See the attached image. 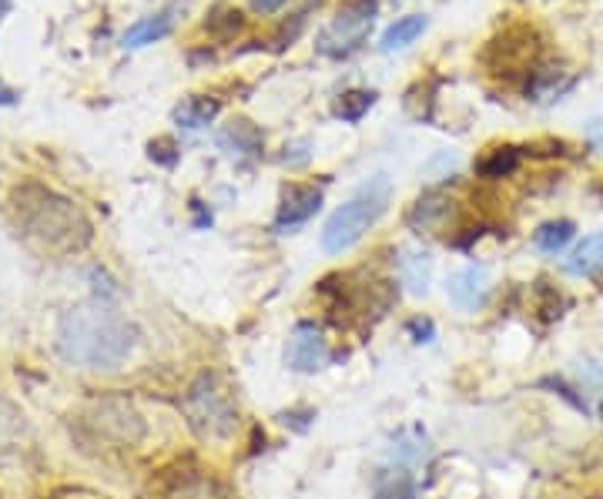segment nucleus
<instances>
[{
	"label": "nucleus",
	"mask_w": 603,
	"mask_h": 499,
	"mask_svg": "<svg viewBox=\"0 0 603 499\" xmlns=\"http://www.w3.org/2000/svg\"><path fill=\"white\" fill-rule=\"evenodd\" d=\"M14 229L44 255H78L91 245L88 214L65 195L44 185H21L11 192Z\"/></svg>",
	"instance_id": "nucleus-1"
},
{
	"label": "nucleus",
	"mask_w": 603,
	"mask_h": 499,
	"mask_svg": "<svg viewBox=\"0 0 603 499\" xmlns=\"http://www.w3.org/2000/svg\"><path fill=\"white\" fill-rule=\"evenodd\" d=\"M58 346L84 369H118L138 346V328L107 302H88L61 318Z\"/></svg>",
	"instance_id": "nucleus-2"
},
{
	"label": "nucleus",
	"mask_w": 603,
	"mask_h": 499,
	"mask_svg": "<svg viewBox=\"0 0 603 499\" xmlns=\"http://www.w3.org/2000/svg\"><path fill=\"white\" fill-rule=\"evenodd\" d=\"M390 195H393V185L386 175H375L369 178L362 188H356V195L333 211V218L325 221L322 229V248L328 255H343L349 252L352 245L362 242V235L375 225L390 205Z\"/></svg>",
	"instance_id": "nucleus-3"
},
{
	"label": "nucleus",
	"mask_w": 603,
	"mask_h": 499,
	"mask_svg": "<svg viewBox=\"0 0 603 499\" xmlns=\"http://www.w3.org/2000/svg\"><path fill=\"white\" fill-rule=\"evenodd\" d=\"M185 419L188 426L201 436V439H214L225 442L235 436L239 429V406L229 393V385L218 379L214 372H201L182 399Z\"/></svg>",
	"instance_id": "nucleus-4"
},
{
	"label": "nucleus",
	"mask_w": 603,
	"mask_h": 499,
	"mask_svg": "<svg viewBox=\"0 0 603 499\" xmlns=\"http://www.w3.org/2000/svg\"><path fill=\"white\" fill-rule=\"evenodd\" d=\"M372 18H375V8L359 0V4H349L346 11H339V18L328 24L315 47L325 58H352V54L366 44L369 37V27H372Z\"/></svg>",
	"instance_id": "nucleus-5"
},
{
	"label": "nucleus",
	"mask_w": 603,
	"mask_h": 499,
	"mask_svg": "<svg viewBox=\"0 0 603 499\" xmlns=\"http://www.w3.org/2000/svg\"><path fill=\"white\" fill-rule=\"evenodd\" d=\"M328 356H333V349H328V339L322 336L312 322H299L292 328L289 346H286L289 369H295V372H318L328 362Z\"/></svg>",
	"instance_id": "nucleus-6"
},
{
	"label": "nucleus",
	"mask_w": 603,
	"mask_h": 499,
	"mask_svg": "<svg viewBox=\"0 0 603 499\" xmlns=\"http://www.w3.org/2000/svg\"><path fill=\"white\" fill-rule=\"evenodd\" d=\"M322 208V188L315 185H286L282 188V201H279V214H276V232H295L305 221L315 218V211Z\"/></svg>",
	"instance_id": "nucleus-7"
},
{
	"label": "nucleus",
	"mask_w": 603,
	"mask_h": 499,
	"mask_svg": "<svg viewBox=\"0 0 603 499\" xmlns=\"http://www.w3.org/2000/svg\"><path fill=\"white\" fill-rule=\"evenodd\" d=\"M450 302L463 312H476L486 305V295H489V271L483 265H466L460 268L456 275H450Z\"/></svg>",
	"instance_id": "nucleus-8"
},
{
	"label": "nucleus",
	"mask_w": 603,
	"mask_h": 499,
	"mask_svg": "<svg viewBox=\"0 0 603 499\" xmlns=\"http://www.w3.org/2000/svg\"><path fill=\"white\" fill-rule=\"evenodd\" d=\"M182 14H185V4H178V0H175V4L161 8L158 14L141 18L138 24H131V27L125 31V37H121V44H125V47H148V44H158V40H164V37H169V34L178 27Z\"/></svg>",
	"instance_id": "nucleus-9"
},
{
	"label": "nucleus",
	"mask_w": 603,
	"mask_h": 499,
	"mask_svg": "<svg viewBox=\"0 0 603 499\" xmlns=\"http://www.w3.org/2000/svg\"><path fill=\"white\" fill-rule=\"evenodd\" d=\"M262 144H265V135L248 118H235L232 125L218 131V148H222L229 158H258Z\"/></svg>",
	"instance_id": "nucleus-10"
},
{
	"label": "nucleus",
	"mask_w": 603,
	"mask_h": 499,
	"mask_svg": "<svg viewBox=\"0 0 603 499\" xmlns=\"http://www.w3.org/2000/svg\"><path fill=\"white\" fill-rule=\"evenodd\" d=\"M573 84H577V74H573L570 68H564V65H543V68H536V71L530 74L526 94H530L533 101L546 104V101L564 97Z\"/></svg>",
	"instance_id": "nucleus-11"
},
{
	"label": "nucleus",
	"mask_w": 603,
	"mask_h": 499,
	"mask_svg": "<svg viewBox=\"0 0 603 499\" xmlns=\"http://www.w3.org/2000/svg\"><path fill=\"white\" fill-rule=\"evenodd\" d=\"M399 282L413 295H426L432 282V258L422 248H403L399 252Z\"/></svg>",
	"instance_id": "nucleus-12"
},
{
	"label": "nucleus",
	"mask_w": 603,
	"mask_h": 499,
	"mask_svg": "<svg viewBox=\"0 0 603 499\" xmlns=\"http://www.w3.org/2000/svg\"><path fill=\"white\" fill-rule=\"evenodd\" d=\"M218 111H222V104H218V97H208V94H192L185 97L178 107H175V125L178 128H188V131H198V128H208Z\"/></svg>",
	"instance_id": "nucleus-13"
},
{
	"label": "nucleus",
	"mask_w": 603,
	"mask_h": 499,
	"mask_svg": "<svg viewBox=\"0 0 603 499\" xmlns=\"http://www.w3.org/2000/svg\"><path fill=\"white\" fill-rule=\"evenodd\" d=\"M429 27V21L422 14H409V18H399L396 24H390L386 31H382V40L379 47L393 54V50H406L409 44H416L422 37V31Z\"/></svg>",
	"instance_id": "nucleus-14"
},
{
	"label": "nucleus",
	"mask_w": 603,
	"mask_h": 499,
	"mask_svg": "<svg viewBox=\"0 0 603 499\" xmlns=\"http://www.w3.org/2000/svg\"><path fill=\"white\" fill-rule=\"evenodd\" d=\"M577 235V225L570 218H557V221H546V225H540L533 232V245L543 252V255H560Z\"/></svg>",
	"instance_id": "nucleus-15"
},
{
	"label": "nucleus",
	"mask_w": 603,
	"mask_h": 499,
	"mask_svg": "<svg viewBox=\"0 0 603 499\" xmlns=\"http://www.w3.org/2000/svg\"><path fill=\"white\" fill-rule=\"evenodd\" d=\"M564 268L570 271V275H593V271H600L603 268V232H596V235H590V239H583L577 248H573V255L564 262Z\"/></svg>",
	"instance_id": "nucleus-16"
},
{
	"label": "nucleus",
	"mask_w": 603,
	"mask_h": 499,
	"mask_svg": "<svg viewBox=\"0 0 603 499\" xmlns=\"http://www.w3.org/2000/svg\"><path fill=\"white\" fill-rule=\"evenodd\" d=\"M517 164H520V148L503 144V148L486 151V154L476 161V175H479V178H507V175L517 172Z\"/></svg>",
	"instance_id": "nucleus-17"
},
{
	"label": "nucleus",
	"mask_w": 603,
	"mask_h": 499,
	"mask_svg": "<svg viewBox=\"0 0 603 499\" xmlns=\"http://www.w3.org/2000/svg\"><path fill=\"white\" fill-rule=\"evenodd\" d=\"M375 104V91H346L336 97L333 104V115L346 125H356L369 115V107Z\"/></svg>",
	"instance_id": "nucleus-18"
},
{
	"label": "nucleus",
	"mask_w": 603,
	"mask_h": 499,
	"mask_svg": "<svg viewBox=\"0 0 603 499\" xmlns=\"http://www.w3.org/2000/svg\"><path fill=\"white\" fill-rule=\"evenodd\" d=\"M447 214H450V201H447L440 192H429V195H422V198L413 205V211H409V225H416V229H432L436 221L447 218Z\"/></svg>",
	"instance_id": "nucleus-19"
},
{
	"label": "nucleus",
	"mask_w": 603,
	"mask_h": 499,
	"mask_svg": "<svg viewBox=\"0 0 603 499\" xmlns=\"http://www.w3.org/2000/svg\"><path fill=\"white\" fill-rule=\"evenodd\" d=\"M164 499H229L205 476H182L172 489H164Z\"/></svg>",
	"instance_id": "nucleus-20"
},
{
	"label": "nucleus",
	"mask_w": 603,
	"mask_h": 499,
	"mask_svg": "<svg viewBox=\"0 0 603 499\" xmlns=\"http://www.w3.org/2000/svg\"><path fill=\"white\" fill-rule=\"evenodd\" d=\"M245 27V18H242V11L239 8H232V4H214L211 8V14H208V21H205V31L211 34V37H218V40H229L235 31H242Z\"/></svg>",
	"instance_id": "nucleus-21"
},
{
	"label": "nucleus",
	"mask_w": 603,
	"mask_h": 499,
	"mask_svg": "<svg viewBox=\"0 0 603 499\" xmlns=\"http://www.w3.org/2000/svg\"><path fill=\"white\" fill-rule=\"evenodd\" d=\"M148 154H151V161L164 164V169H172V164H178V144H175V138H154V141L148 144Z\"/></svg>",
	"instance_id": "nucleus-22"
},
{
	"label": "nucleus",
	"mask_w": 603,
	"mask_h": 499,
	"mask_svg": "<svg viewBox=\"0 0 603 499\" xmlns=\"http://www.w3.org/2000/svg\"><path fill=\"white\" fill-rule=\"evenodd\" d=\"M289 151H305L309 148V141H299V144H286ZM309 161V154H282V164H292V169H299V164H305Z\"/></svg>",
	"instance_id": "nucleus-23"
},
{
	"label": "nucleus",
	"mask_w": 603,
	"mask_h": 499,
	"mask_svg": "<svg viewBox=\"0 0 603 499\" xmlns=\"http://www.w3.org/2000/svg\"><path fill=\"white\" fill-rule=\"evenodd\" d=\"M409 332H416L419 343H429V339H432V322H429V318H413V322H409Z\"/></svg>",
	"instance_id": "nucleus-24"
},
{
	"label": "nucleus",
	"mask_w": 603,
	"mask_h": 499,
	"mask_svg": "<svg viewBox=\"0 0 603 499\" xmlns=\"http://www.w3.org/2000/svg\"><path fill=\"white\" fill-rule=\"evenodd\" d=\"M289 4V0H252V8L258 11V14H276V11H282Z\"/></svg>",
	"instance_id": "nucleus-25"
},
{
	"label": "nucleus",
	"mask_w": 603,
	"mask_h": 499,
	"mask_svg": "<svg viewBox=\"0 0 603 499\" xmlns=\"http://www.w3.org/2000/svg\"><path fill=\"white\" fill-rule=\"evenodd\" d=\"M11 11V0H0V14H8Z\"/></svg>",
	"instance_id": "nucleus-26"
},
{
	"label": "nucleus",
	"mask_w": 603,
	"mask_h": 499,
	"mask_svg": "<svg viewBox=\"0 0 603 499\" xmlns=\"http://www.w3.org/2000/svg\"><path fill=\"white\" fill-rule=\"evenodd\" d=\"M596 192H600V195H603V182H600V185H596Z\"/></svg>",
	"instance_id": "nucleus-27"
},
{
	"label": "nucleus",
	"mask_w": 603,
	"mask_h": 499,
	"mask_svg": "<svg viewBox=\"0 0 603 499\" xmlns=\"http://www.w3.org/2000/svg\"><path fill=\"white\" fill-rule=\"evenodd\" d=\"M600 419H603V403H600Z\"/></svg>",
	"instance_id": "nucleus-28"
},
{
	"label": "nucleus",
	"mask_w": 603,
	"mask_h": 499,
	"mask_svg": "<svg viewBox=\"0 0 603 499\" xmlns=\"http://www.w3.org/2000/svg\"><path fill=\"white\" fill-rule=\"evenodd\" d=\"M403 499H416V496H403Z\"/></svg>",
	"instance_id": "nucleus-29"
}]
</instances>
